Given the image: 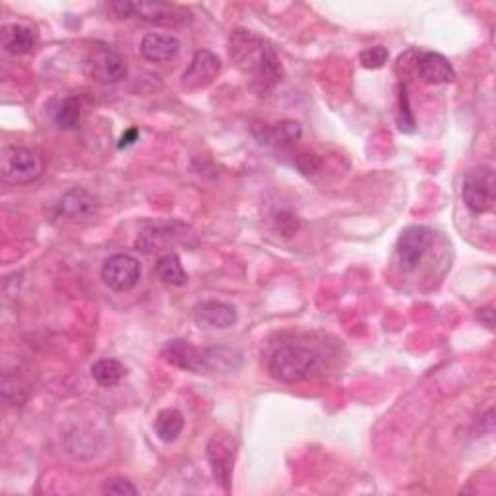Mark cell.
Returning a JSON list of instances; mask_svg holds the SVG:
<instances>
[{"label":"cell","instance_id":"27","mask_svg":"<svg viewBox=\"0 0 496 496\" xmlns=\"http://www.w3.org/2000/svg\"><path fill=\"white\" fill-rule=\"evenodd\" d=\"M278 226L286 235H293L299 227V221H297V218H293L291 214H281V216H278Z\"/></svg>","mask_w":496,"mask_h":496},{"label":"cell","instance_id":"8","mask_svg":"<svg viewBox=\"0 0 496 496\" xmlns=\"http://www.w3.org/2000/svg\"><path fill=\"white\" fill-rule=\"evenodd\" d=\"M101 276L103 281L113 291H130L133 287L138 286V281L141 278V266L134 256L130 254H113L101 268Z\"/></svg>","mask_w":496,"mask_h":496},{"label":"cell","instance_id":"9","mask_svg":"<svg viewBox=\"0 0 496 496\" xmlns=\"http://www.w3.org/2000/svg\"><path fill=\"white\" fill-rule=\"evenodd\" d=\"M219 73H221L219 56L214 55L211 51L202 49L192 56L191 64H188V68L183 73L181 84L188 91L204 90L210 84H214L216 78L219 76Z\"/></svg>","mask_w":496,"mask_h":496},{"label":"cell","instance_id":"18","mask_svg":"<svg viewBox=\"0 0 496 496\" xmlns=\"http://www.w3.org/2000/svg\"><path fill=\"white\" fill-rule=\"evenodd\" d=\"M38 45V35L21 23H8L3 28V49L14 56L28 55Z\"/></svg>","mask_w":496,"mask_h":496},{"label":"cell","instance_id":"26","mask_svg":"<svg viewBox=\"0 0 496 496\" xmlns=\"http://www.w3.org/2000/svg\"><path fill=\"white\" fill-rule=\"evenodd\" d=\"M103 492L111 496H136L138 489L128 479H109L105 481Z\"/></svg>","mask_w":496,"mask_h":496},{"label":"cell","instance_id":"23","mask_svg":"<svg viewBox=\"0 0 496 496\" xmlns=\"http://www.w3.org/2000/svg\"><path fill=\"white\" fill-rule=\"evenodd\" d=\"M359 61L364 68H371V70H376V68H382L388 61V49L382 45H376V47H371V49H364L361 51L359 55Z\"/></svg>","mask_w":496,"mask_h":496},{"label":"cell","instance_id":"7","mask_svg":"<svg viewBox=\"0 0 496 496\" xmlns=\"http://www.w3.org/2000/svg\"><path fill=\"white\" fill-rule=\"evenodd\" d=\"M432 231L427 227L413 226L399 235L396 244V260L404 271L417 269L427 258L432 246Z\"/></svg>","mask_w":496,"mask_h":496},{"label":"cell","instance_id":"20","mask_svg":"<svg viewBox=\"0 0 496 496\" xmlns=\"http://www.w3.org/2000/svg\"><path fill=\"white\" fill-rule=\"evenodd\" d=\"M91 376L99 386L111 388L123 381V378L126 376V369H124V364L116 359H99L93 363Z\"/></svg>","mask_w":496,"mask_h":496},{"label":"cell","instance_id":"28","mask_svg":"<svg viewBox=\"0 0 496 496\" xmlns=\"http://www.w3.org/2000/svg\"><path fill=\"white\" fill-rule=\"evenodd\" d=\"M136 140H138V130H136V128H130V130H126V133L123 134V138H121V141H119V148L123 150V148L133 146Z\"/></svg>","mask_w":496,"mask_h":496},{"label":"cell","instance_id":"24","mask_svg":"<svg viewBox=\"0 0 496 496\" xmlns=\"http://www.w3.org/2000/svg\"><path fill=\"white\" fill-rule=\"evenodd\" d=\"M398 124L401 133H413L415 130V119L409 111V98L406 88L399 91V111H398Z\"/></svg>","mask_w":496,"mask_h":496},{"label":"cell","instance_id":"1","mask_svg":"<svg viewBox=\"0 0 496 496\" xmlns=\"http://www.w3.org/2000/svg\"><path fill=\"white\" fill-rule=\"evenodd\" d=\"M231 56L237 61L243 73L251 76L258 91L266 93L281 81L283 68L279 58L271 45L260 39L258 35L246 30L235 31L231 38Z\"/></svg>","mask_w":496,"mask_h":496},{"label":"cell","instance_id":"22","mask_svg":"<svg viewBox=\"0 0 496 496\" xmlns=\"http://www.w3.org/2000/svg\"><path fill=\"white\" fill-rule=\"evenodd\" d=\"M80 116H81V107L78 98L68 96L56 107L55 123L61 130H76L80 126Z\"/></svg>","mask_w":496,"mask_h":496},{"label":"cell","instance_id":"10","mask_svg":"<svg viewBox=\"0 0 496 496\" xmlns=\"http://www.w3.org/2000/svg\"><path fill=\"white\" fill-rule=\"evenodd\" d=\"M56 214L64 219H90L98 214V198L86 188H70L56 202Z\"/></svg>","mask_w":496,"mask_h":496},{"label":"cell","instance_id":"4","mask_svg":"<svg viewBox=\"0 0 496 496\" xmlns=\"http://www.w3.org/2000/svg\"><path fill=\"white\" fill-rule=\"evenodd\" d=\"M462 196L466 206L474 211V214H487V211L494 208L496 183L494 171L489 165H481V167L471 169L466 175Z\"/></svg>","mask_w":496,"mask_h":496},{"label":"cell","instance_id":"11","mask_svg":"<svg viewBox=\"0 0 496 496\" xmlns=\"http://www.w3.org/2000/svg\"><path fill=\"white\" fill-rule=\"evenodd\" d=\"M413 66H415L421 80L427 81V84H432V86L450 84V81L456 80V73H454L452 64L448 63V58L440 53H434V51L415 53V61H413Z\"/></svg>","mask_w":496,"mask_h":496},{"label":"cell","instance_id":"21","mask_svg":"<svg viewBox=\"0 0 496 496\" xmlns=\"http://www.w3.org/2000/svg\"><path fill=\"white\" fill-rule=\"evenodd\" d=\"M156 274L163 283H167V286L181 287L186 283V271L181 264V258L176 254L161 256L156 266Z\"/></svg>","mask_w":496,"mask_h":496},{"label":"cell","instance_id":"6","mask_svg":"<svg viewBox=\"0 0 496 496\" xmlns=\"http://www.w3.org/2000/svg\"><path fill=\"white\" fill-rule=\"evenodd\" d=\"M84 73L99 84H116L126 78L128 68L119 53L107 47H96L84 58Z\"/></svg>","mask_w":496,"mask_h":496},{"label":"cell","instance_id":"25","mask_svg":"<svg viewBox=\"0 0 496 496\" xmlns=\"http://www.w3.org/2000/svg\"><path fill=\"white\" fill-rule=\"evenodd\" d=\"M293 165L297 167L303 175H314L316 171H321L322 161L321 158L316 156V153H309V151H301L295 156Z\"/></svg>","mask_w":496,"mask_h":496},{"label":"cell","instance_id":"19","mask_svg":"<svg viewBox=\"0 0 496 496\" xmlns=\"http://www.w3.org/2000/svg\"><path fill=\"white\" fill-rule=\"evenodd\" d=\"M184 429V417L179 409H161L153 421V431L163 442H175Z\"/></svg>","mask_w":496,"mask_h":496},{"label":"cell","instance_id":"15","mask_svg":"<svg viewBox=\"0 0 496 496\" xmlns=\"http://www.w3.org/2000/svg\"><path fill=\"white\" fill-rule=\"evenodd\" d=\"M181 41L171 33H146L140 43V53L150 63H169L179 55Z\"/></svg>","mask_w":496,"mask_h":496},{"label":"cell","instance_id":"12","mask_svg":"<svg viewBox=\"0 0 496 496\" xmlns=\"http://www.w3.org/2000/svg\"><path fill=\"white\" fill-rule=\"evenodd\" d=\"M239 314L233 304L223 301H202L196 304L194 309V322L200 328H211V329H226L233 324H237Z\"/></svg>","mask_w":496,"mask_h":496},{"label":"cell","instance_id":"29","mask_svg":"<svg viewBox=\"0 0 496 496\" xmlns=\"http://www.w3.org/2000/svg\"><path fill=\"white\" fill-rule=\"evenodd\" d=\"M492 316H494V312L491 311V309H481L479 311V321H485V324H487V328H492Z\"/></svg>","mask_w":496,"mask_h":496},{"label":"cell","instance_id":"13","mask_svg":"<svg viewBox=\"0 0 496 496\" xmlns=\"http://www.w3.org/2000/svg\"><path fill=\"white\" fill-rule=\"evenodd\" d=\"M163 359L192 374H206L202 347H196L186 339H171L163 347Z\"/></svg>","mask_w":496,"mask_h":496},{"label":"cell","instance_id":"16","mask_svg":"<svg viewBox=\"0 0 496 496\" xmlns=\"http://www.w3.org/2000/svg\"><path fill=\"white\" fill-rule=\"evenodd\" d=\"M133 16L150 21L159 23V26H171V23L181 21L184 16L183 12L175 4L159 3V0H140V3H133Z\"/></svg>","mask_w":496,"mask_h":496},{"label":"cell","instance_id":"14","mask_svg":"<svg viewBox=\"0 0 496 496\" xmlns=\"http://www.w3.org/2000/svg\"><path fill=\"white\" fill-rule=\"evenodd\" d=\"M254 134L260 144L271 146L276 150H289L295 141L301 140L303 128L297 121H281L276 124H258L254 128Z\"/></svg>","mask_w":496,"mask_h":496},{"label":"cell","instance_id":"3","mask_svg":"<svg viewBox=\"0 0 496 496\" xmlns=\"http://www.w3.org/2000/svg\"><path fill=\"white\" fill-rule=\"evenodd\" d=\"M237 440L229 432H216L206 448L211 474H214L216 483L226 492H229L231 489L233 469L235 462H237Z\"/></svg>","mask_w":496,"mask_h":496},{"label":"cell","instance_id":"17","mask_svg":"<svg viewBox=\"0 0 496 496\" xmlns=\"http://www.w3.org/2000/svg\"><path fill=\"white\" fill-rule=\"evenodd\" d=\"M202 355L206 374H229L239 371L243 363L241 353L226 346L202 347Z\"/></svg>","mask_w":496,"mask_h":496},{"label":"cell","instance_id":"2","mask_svg":"<svg viewBox=\"0 0 496 496\" xmlns=\"http://www.w3.org/2000/svg\"><path fill=\"white\" fill-rule=\"evenodd\" d=\"M321 364V357L311 347L286 344L279 346L269 357V372L279 382H303L311 378Z\"/></svg>","mask_w":496,"mask_h":496},{"label":"cell","instance_id":"5","mask_svg":"<svg viewBox=\"0 0 496 496\" xmlns=\"http://www.w3.org/2000/svg\"><path fill=\"white\" fill-rule=\"evenodd\" d=\"M0 169H3V176L8 183L30 184L33 181H38L43 175V161L38 153L28 148L10 146L3 151Z\"/></svg>","mask_w":496,"mask_h":496}]
</instances>
